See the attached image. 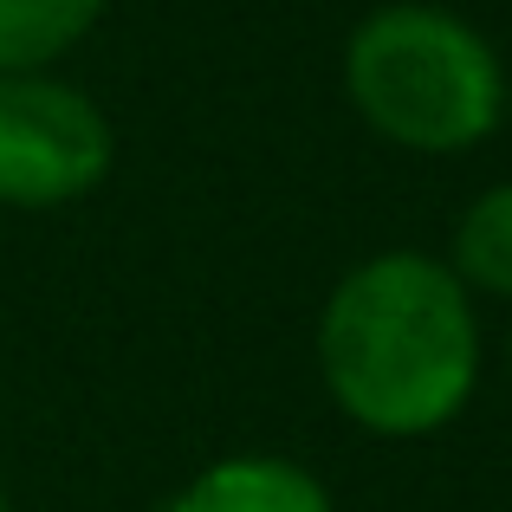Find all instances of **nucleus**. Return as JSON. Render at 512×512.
Masks as SVG:
<instances>
[{"instance_id": "1", "label": "nucleus", "mask_w": 512, "mask_h": 512, "mask_svg": "<svg viewBox=\"0 0 512 512\" xmlns=\"http://www.w3.org/2000/svg\"><path fill=\"white\" fill-rule=\"evenodd\" d=\"M318 363L338 409L370 435H435L461 415L480 370L467 286L428 253H376L331 292Z\"/></svg>"}, {"instance_id": "2", "label": "nucleus", "mask_w": 512, "mask_h": 512, "mask_svg": "<svg viewBox=\"0 0 512 512\" xmlns=\"http://www.w3.org/2000/svg\"><path fill=\"white\" fill-rule=\"evenodd\" d=\"M344 85L363 124L402 150L448 156L480 143L506 111L493 46L441 7H376L350 33Z\"/></svg>"}, {"instance_id": "3", "label": "nucleus", "mask_w": 512, "mask_h": 512, "mask_svg": "<svg viewBox=\"0 0 512 512\" xmlns=\"http://www.w3.org/2000/svg\"><path fill=\"white\" fill-rule=\"evenodd\" d=\"M111 169V124L46 72H0V201L59 208Z\"/></svg>"}, {"instance_id": "4", "label": "nucleus", "mask_w": 512, "mask_h": 512, "mask_svg": "<svg viewBox=\"0 0 512 512\" xmlns=\"http://www.w3.org/2000/svg\"><path fill=\"white\" fill-rule=\"evenodd\" d=\"M169 512H331V493L279 454H234L214 461L175 493Z\"/></svg>"}, {"instance_id": "5", "label": "nucleus", "mask_w": 512, "mask_h": 512, "mask_svg": "<svg viewBox=\"0 0 512 512\" xmlns=\"http://www.w3.org/2000/svg\"><path fill=\"white\" fill-rule=\"evenodd\" d=\"M104 0H0V72H39L91 33Z\"/></svg>"}, {"instance_id": "6", "label": "nucleus", "mask_w": 512, "mask_h": 512, "mask_svg": "<svg viewBox=\"0 0 512 512\" xmlns=\"http://www.w3.org/2000/svg\"><path fill=\"white\" fill-rule=\"evenodd\" d=\"M448 273L461 279V286H480V292L512 299V182L506 188H487V195L461 214Z\"/></svg>"}, {"instance_id": "7", "label": "nucleus", "mask_w": 512, "mask_h": 512, "mask_svg": "<svg viewBox=\"0 0 512 512\" xmlns=\"http://www.w3.org/2000/svg\"><path fill=\"white\" fill-rule=\"evenodd\" d=\"M0 512H7V493H0Z\"/></svg>"}]
</instances>
